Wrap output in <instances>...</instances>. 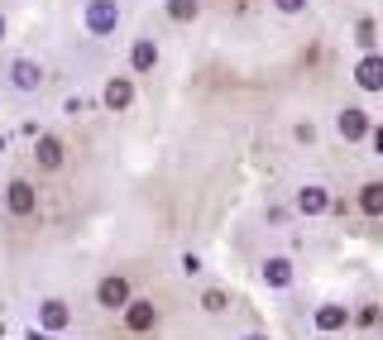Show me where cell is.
Here are the masks:
<instances>
[{
    "label": "cell",
    "mask_w": 383,
    "mask_h": 340,
    "mask_svg": "<svg viewBox=\"0 0 383 340\" xmlns=\"http://www.w3.org/2000/svg\"><path fill=\"white\" fill-rule=\"evenodd\" d=\"M5 202H10V211H15V216H34V207H39V192H34L25 178H15V183L5 187Z\"/></svg>",
    "instance_id": "1"
},
{
    "label": "cell",
    "mask_w": 383,
    "mask_h": 340,
    "mask_svg": "<svg viewBox=\"0 0 383 340\" xmlns=\"http://www.w3.org/2000/svg\"><path fill=\"white\" fill-rule=\"evenodd\" d=\"M115 20H120L115 0H91V5H86V25H91V34H110Z\"/></svg>",
    "instance_id": "2"
},
{
    "label": "cell",
    "mask_w": 383,
    "mask_h": 340,
    "mask_svg": "<svg viewBox=\"0 0 383 340\" xmlns=\"http://www.w3.org/2000/svg\"><path fill=\"white\" fill-rule=\"evenodd\" d=\"M62 154H67V149H62V139H58V134H39V144H34L39 168H48V173H53V168H62Z\"/></svg>",
    "instance_id": "3"
},
{
    "label": "cell",
    "mask_w": 383,
    "mask_h": 340,
    "mask_svg": "<svg viewBox=\"0 0 383 340\" xmlns=\"http://www.w3.org/2000/svg\"><path fill=\"white\" fill-rule=\"evenodd\" d=\"M96 302H101V307H110V312H115V307H130V283H125V278H101Z\"/></svg>",
    "instance_id": "4"
},
{
    "label": "cell",
    "mask_w": 383,
    "mask_h": 340,
    "mask_svg": "<svg viewBox=\"0 0 383 340\" xmlns=\"http://www.w3.org/2000/svg\"><path fill=\"white\" fill-rule=\"evenodd\" d=\"M10 81H15L20 91H39V81H43V72H39V63H29V58H20V63L10 67Z\"/></svg>",
    "instance_id": "5"
},
{
    "label": "cell",
    "mask_w": 383,
    "mask_h": 340,
    "mask_svg": "<svg viewBox=\"0 0 383 340\" xmlns=\"http://www.w3.org/2000/svg\"><path fill=\"white\" fill-rule=\"evenodd\" d=\"M154 321H159L154 302H130V312H125V326H130V331H154Z\"/></svg>",
    "instance_id": "6"
},
{
    "label": "cell",
    "mask_w": 383,
    "mask_h": 340,
    "mask_svg": "<svg viewBox=\"0 0 383 340\" xmlns=\"http://www.w3.org/2000/svg\"><path fill=\"white\" fill-rule=\"evenodd\" d=\"M355 81L364 86V91H383V58H364L359 72H355Z\"/></svg>",
    "instance_id": "7"
},
{
    "label": "cell",
    "mask_w": 383,
    "mask_h": 340,
    "mask_svg": "<svg viewBox=\"0 0 383 340\" xmlns=\"http://www.w3.org/2000/svg\"><path fill=\"white\" fill-rule=\"evenodd\" d=\"M130 101H135V86H130L125 77H110L106 81V105H110V110H125Z\"/></svg>",
    "instance_id": "8"
},
{
    "label": "cell",
    "mask_w": 383,
    "mask_h": 340,
    "mask_svg": "<svg viewBox=\"0 0 383 340\" xmlns=\"http://www.w3.org/2000/svg\"><path fill=\"white\" fill-rule=\"evenodd\" d=\"M130 63H135V72H154V63H159V48H154V39H139L135 53H130Z\"/></svg>",
    "instance_id": "9"
},
{
    "label": "cell",
    "mask_w": 383,
    "mask_h": 340,
    "mask_svg": "<svg viewBox=\"0 0 383 340\" xmlns=\"http://www.w3.org/2000/svg\"><path fill=\"white\" fill-rule=\"evenodd\" d=\"M364 130H369V115L364 110H340V134L345 139H359Z\"/></svg>",
    "instance_id": "10"
},
{
    "label": "cell",
    "mask_w": 383,
    "mask_h": 340,
    "mask_svg": "<svg viewBox=\"0 0 383 340\" xmlns=\"http://www.w3.org/2000/svg\"><path fill=\"white\" fill-rule=\"evenodd\" d=\"M264 278H269L274 288H283V283L293 278V263H288V259H269V263H264Z\"/></svg>",
    "instance_id": "11"
},
{
    "label": "cell",
    "mask_w": 383,
    "mask_h": 340,
    "mask_svg": "<svg viewBox=\"0 0 383 340\" xmlns=\"http://www.w3.org/2000/svg\"><path fill=\"white\" fill-rule=\"evenodd\" d=\"M359 207L369 211V216H383V183H369V187H364V197H359Z\"/></svg>",
    "instance_id": "12"
},
{
    "label": "cell",
    "mask_w": 383,
    "mask_h": 340,
    "mask_svg": "<svg viewBox=\"0 0 383 340\" xmlns=\"http://www.w3.org/2000/svg\"><path fill=\"white\" fill-rule=\"evenodd\" d=\"M297 207L307 211V216H316V211H326V192H321V187H307V192L297 197Z\"/></svg>",
    "instance_id": "13"
},
{
    "label": "cell",
    "mask_w": 383,
    "mask_h": 340,
    "mask_svg": "<svg viewBox=\"0 0 383 340\" xmlns=\"http://www.w3.org/2000/svg\"><path fill=\"white\" fill-rule=\"evenodd\" d=\"M43 326H48V331H62V326H67V307H62V302H43Z\"/></svg>",
    "instance_id": "14"
},
{
    "label": "cell",
    "mask_w": 383,
    "mask_h": 340,
    "mask_svg": "<svg viewBox=\"0 0 383 340\" xmlns=\"http://www.w3.org/2000/svg\"><path fill=\"white\" fill-rule=\"evenodd\" d=\"M316 326H321V331H340V326H345V307H321V312H316Z\"/></svg>",
    "instance_id": "15"
},
{
    "label": "cell",
    "mask_w": 383,
    "mask_h": 340,
    "mask_svg": "<svg viewBox=\"0 0 383 340\" xmlns=\"http://www.w3.org/2000/svg\"><path fill=\"white\" fill-rule=\"evenodd\" d=\"M196 10H201L196 0H168V15L173 20H196Z\"/></svg>",
    "instance_id": "16"
},
{
    "label": "cell",
    "mask_w": 383,
    "mask_h": 340,
    "mask_svg": "<svg viewBox=\"0 0 383 340\" xmlns=\"http://www.w3.org/2000/svg\"><path fill=\"white\" fill-rule=\"evenodd\" d=\"M201 307H206V312H220V307H225V292H206V297H201Z\"/></svg>",
    "instance_id": "17"
},
{
    "label": "cell",
    "mask_w": 383,
    "mask_h": 340,
    "mask_svg": "<svg viewBox=\"0 0 383 340\" xmlns=\"http://www.w3.org/2000/svg\"><path fill=\"white\" fill-rule=\"evenodd\" d=\"M278 10H288V15H293V10H302V0H278Z\"/></svg>",
    "instance_id": "18"
},
{
    "label": "cell",
    "mask_w": 383,
    "mask_h": 340,
    "mask_svg": "<svg viewBox=\"0 0 383 340\" xmlns=\"http://www.w3.org/2000/svg\"><path fill=\"white\" fill-rule=\"evenodd\" d=\"M25 340H48V336H39V331H29V336Z\"/></svg>",
    "instance_id": "19"
},
{
    "label": "cell",
    "mask_w": 383,
    "mask_h": 340,
    "mask_svg": "<svg viewBox=\"0 0 383 340\" xmlns=\"http://www.w3.org/2000/svg\"><path fill=\"white\" fill-rule=\"evenodd\" d=\"M0 154H5V134H0Z\"/></svg>",
    "instance_id": "20"
},
{
    "label": "cell",
    "mask_w": 383,
    "mask_h": 340,
    "mask_svg": "<svg viewBox=\"0 0 383 340\" xmlns=\"http://www.w3.org/2000/svg\"><path fill=\"white\" fill-rule=\"evenodd\" d=\"M0 39H5V20H0Z\"/></svg>",
    "instance_id": "21"
},
{
    "label": "cell",
    "mask_w": 383,
    "mask_h": 340,
    "mask_svg": "<svg viewBox=\"0 0 383 340\" xmlns=\"http://www.w3.org/2000/svg\"><path fill=\"white\" fill-rule=\"evenodd\" d=\"M245 340H264V336H245Z\"/></svg>",
    "instance_id": "22"
},
{
    "label": "cell",
    "mask_w": 383,
    "mask_h": 340,
    "mask_svg": "<svg viewBox=\"0 0 383 340\" xmlns=\"http://www.w3.org/2000/svg\"><path fill=\"white\" fill-rule=\"evenodd\" d=\"M235 5H249V0H235Z\"/></svg>",
    "instance_id": "23"
}]
</instances>
